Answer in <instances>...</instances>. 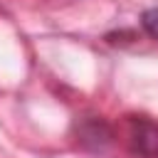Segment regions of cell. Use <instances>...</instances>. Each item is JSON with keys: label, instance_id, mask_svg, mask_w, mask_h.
I'll list each match as a JSON object with an SVG mask.
<instances>
[{"label": "cell", "instance_id": "cell-1", "mask_svg": "<svg viewBox=\"0 0 158 158\" xmlns=\"http://www.w3.org/2000/svg\"><path fill=\"white\" fill-rule=\"evenodd\" d=\"M128 143L141 158H158V123L146 116L128 118Z\"/></svg>", "mask_w": 158, "mask_h": 158}, {"label": "cell", "instance_id": "cell-3", "mask_svg": "<svg viewBox=\"0 0 158 158\" xmlns=\"http://www.w3.org/2000/svg\"><path fill=\"white\" fill-rule=\"evenodd\" d=\"M141 27L146 30V35L151 40L158 42V7H151V10H146L141 15Z\"/></svg>", "mask_w": 158, "mask_h": 158}, {"label": "cell", "instance_id": "cell-2", "mask_svg": "<svg viewBox=\"0 0 158 158\" xmlns=\"http://www.w3.org/2000/svg\"><path fill=\"white\" fill-rule=\"evenodd\" d=\"M77 131H79V143L84 148H89V151H104L111 143V138H114L111 126L104 118H94V116L84 118Z\"/></svg>", "mask_w": 158, "mask_h": 158}]
</instances>
